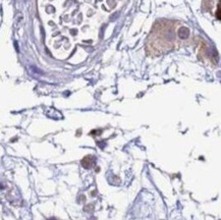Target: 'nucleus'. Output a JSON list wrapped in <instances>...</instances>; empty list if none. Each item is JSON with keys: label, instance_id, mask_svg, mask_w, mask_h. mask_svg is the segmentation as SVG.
<instances>
[{"label": "nucleus", "instance_id": "nucleus-2", "mask_svg": "<svg viewBox=\"0 0 221 220\" xmlns=\"http://www.w3.org/2000/svg\"><path fill=\"white\" fill-rule=\"evenodd\" d=\"M178 36L181 39H185L188 36V30L187 28H181V29L178 31Z\"/></svg>", "mask_w": 221, "mask_h": 220}, {"label": "nucleus", "instance_id": "nucleus-3", "mask_svg": "<svg viewBox=\"0 0 221 220\" xmlns=\"http://www.w3.org/2000/svg\"><path fill=\"white\" fill-rule=\"evenodd\" d=\"M216 16L217 19H219L221 20V1L218 3V6H217V10H216Z\"/></svg>", "mask_w": 221, "mask_h": 220}, {"label": "nucleus", "instance_id": "nucleus-1", "mask_svg": "<svg viewBox=\"0 0 221 220\" xmlns=\"http://www.w3.org/2000/svg\"><path fill=\"white\" fill-rule=\"evenodd\" d=\"M93 163H94V159L91 156L86 157V158L82 161L83 166L85 167V168H90V167L93 165Z\"/></svg>", "mask_w": 221, "mask_h": 220}]
</instances>
